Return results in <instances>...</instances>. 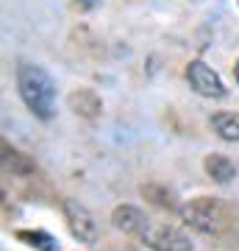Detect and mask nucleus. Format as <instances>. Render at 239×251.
<instances>
[{"label": "nucleus", "mask_w": 239, "mask_h": 251, "mask_svg": "<svg viewBox=\"0 0 239 251\" xmlns=\"http://www.w3.org/2000/svg\"><path fill=\"white\" fill-rule=\"evenodd\" d=\"M17 90L20 98L25 100V106L34 112L39 120H50L56 106V81L50 73L42 70L39 64L22 62L17 67Z\"/></svg>", "instance_id": "obj_1"}, {"label": "nucleus", "mask_w": 239, "mask_h": 251, "mask_svg": "<svg viewBox=\"0 0 239 251\" xmlns=\"http://www.w3.org/2000/svg\"><path fill=\"white\" fill-rule=\"evenodd\" d=\"M181 221L203 234H217L225 226V209L212 198H195L181 206Z\"/></svg>", "instance_id": "obj_2"}, {"label": "nucleus", "mask_w": 239, "mask_h": 251, "mask_svg": "<svg viewBox=\"0 0 239 251\" xmlns=\"http://www.w3.org/2000/svg\"><path fill=\"white\" fill-rule=\"evenodd\" d=\"M142 240L156 251H192V243H189V237L181 229L167 226V224H156V221L145 226Z\"/></svg>", "instance_id": "obj_3"}, {"label": "nucleus", "mask_w": 239, "mask_h": 251, "mask_svg": "<svg viewBox=\"0 0 239 251\" xmlns=\"http://www.w3.org/2000/svg\"><path fill=\"white\" fill-rule=\"evenodd\" d=\"M186 81H189V87H192L197 95H203V98H222V95H225V84H222V78L217 75V70H212V67L206 62H200V59L186 64Z\"/></svg>", "instance_id": "obj_4"}, {"label": "nucleus", "mask_w": 239, "mask_h": 251, "mask_svg": "<svg viewBox=\"0 0 239 251\" xmlns=\"http://www.w3.org/2000/svg\"><path fill=\"white\" fill-rule=\"evenodd\" d=\"M64 215H67V224H70V232L78 237L81 243H95L98 240V224L84 204H78L75 198H64Z\"/></svg>", "instance_id": "obj_5"}, {"label": "nucleus", "mask_w": 239, "mask_h": 251, "mask_svg": "<svg viewBox=\"0 0 239 251\" xmlns=\"http://www.w3.org/2000/svg\"><path fill=\"white\" fill-rule=\"evenodd\" d=\"M67 106H70L78 117L92 120V117H98L100 112H103V100H100V95L95 90H75V92L67 95Z\"/></svg>", "instance_id": "obj_6"}, {"label": "nucleus", "mask_w": 239, "mask_h": 251, "mask_svg": "<svg viewBox=\"0 0 239 251\" xmlns=\"http://www.w3.org/2000/svg\"><path fill=\"white\" fill-rule=\"evenodd\" d=\"M111 224L125 234H142L145 226H148L145 224V215H142L136 206H128V204L117 206L114 212H111Z\"/></svg>", "instance_id": "obj_7"}, {"label": "nucleus", "mask_w": 239, "mask_h": 251, "mask_svg": "<svg viewBox=\"0 0 239 251\" xmlns=\"http://www.w3.org/2000/svg\"><path fill=\"white\" fill-rule=\"evenodd\" d=\"M203 168L209 173V179L217 181V184H228L234 176H237V165L228 159V156H222V153H209L203 159Z\"/></svg>", "instance_id": "obj_8"}, {"label": "nucleus", "mask_w": 239, "mask_h": 251, "mask_svg": "<svg viewBox=\"0 0 239 251\" xmlns=\"http://www.w3.org/2000/svg\"><path fill=\"white\" fill-rule=\"evenodd\" d=\"M212 128L222 140L239 143V112H217V115H212Z\"/></svg>", "instance_id": "obj_9"}, {"label": "nucleus", "mask_w": 239, "mask_h": 251, "mask_svg": "<svg viewBox=\"0 0 239 251\" xmlns=\"http://www.w3.org/2000/svg\"><path fill=\"white\" fill-rule=\"evenodd\" d=\"M3 168L6 171H11L14 176H28V173H34V159H28L25 153H20V151H14V148H3Z\"/></svg>", "instance_id": "obj_10"}, {"label": "nucleus", "mask_w": 239, "mask_h": 251, "mask_svg": "<svg viewBox=\"0 0 239 251\" xmlns=\"http://www.w3.org/2000/svg\"><path fill=\"white\" fill-rule=\"evenodd\" d=\"M20 240H25L28 246H34L36 251H59V240L50 237L47 232H17Z\"/></svg>", "instance_id": "obj_11"}, {"label": "nucleus", "mask_w": 239, "mask_h": 251, "mask_svg": "<svg viewBox=\"0 0 239 251\" xmlns=\"http://www.w3.org/2000/svg\"><path fill=\"white\" fill-rule=\"evenodd\" d=\"M75 3H78V6H81V9H98V6H100V0H75Z\"/></svg>", "instance_id": "obj_12"}, {"label": "nucleus", "mask_w": 239, "mask_h": 251, "mask_svg": "<svg viewBox=\"0 0 239 251\" xmlns=\"http://www.w3.org/2000/svg\"><path fill=\"white\" fill-rule=\"evenodd\" d=\"M234 78H237V84H239V62L234 64Z\"/></svg>", "instance_id": "obj_13"}]
</instances>
